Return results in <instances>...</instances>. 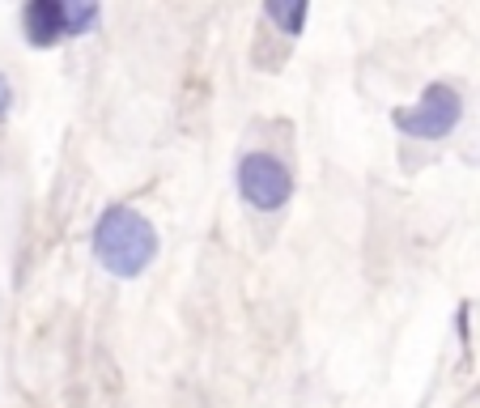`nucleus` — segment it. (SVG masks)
<instances>
[{
	"label": "nucleus",
	"instance_id": "nucleus-7",
	"mask_svg": "<svg viewBox=\"0 0 480 408\" xmlns=\"http://www.w3.org/2000/svg\"><path fill=\"white\" fill-rule=\"evenodd\" d=\"M9 111H13V85L0 73V119H9Z\"/></svg>",
	"mask_w": 480,
	"mask_h": 408
},
{
	"label": "nucleus",
	"instance_id": "nucleus-6",
	"mask_svg": "<svg viewBox=\"0 0 480 408\" xmlns=\"http://www.w3.org/2000/svg\"><path fill=\"white\" fill-rule=\"evenodd\" d=\"M64 9H68V35H73V39L85 35V30L98 21V4H94V0H64Z\"/></svg>",
	"mask_w": 480,
	"mask_h": 408
},
{
	"label": "nucleus",
	"instance_id": "nucleus-3",
	"mask_svg": "<svg viewBox=\"0 0 480 408\" xmlns=\"http://www.w3.org/2000/svg\"><path fill=\"white\" fill-rule=\"evenodd\" d=\"M234 183H238V196L247 200L251 209H260V213L285 209L289 196H293V175H289V166L281 162V157L260 154V149L238 157Z\"/></svg>",
	"mask_w": 480,
	"mask_h": 408
},
{
	"label": "nucleus",
	"instance_id": "nucleus-4",
	"mask_svg": "<svg viewBox=\"0 0 480 408\" xmlns=\"http://www.w3.org/2000/svg\"><path fill=\"white\" fill-rule=\"evenodd\" d=\"M21 30L30 47H56L60 39H73L68 35V9L64 0H30L21 9Z\"/></svg>",
	"mask_w": 480,
	"mask_h": 408
},
{
	"label": "nucleus",
	"instance_id": "nucleus-1",
	"mask_svg": "<svg viewBox=\"0 0 480 408\" xmlns=\"http://www.w3.org/2000/svg\"><path fill=\"white\" fill-rule=\"evenodd\" d=\"M90 247H94V260L111 276L132 281V276H140L157 260V230L140 209H132V204H111L94 221Z\"/></svg>",
	"mask_w": 480,
	"mask_h": 408
},
{
	"label": "nucleus",
	"instance_id": "nucleus-2",
	"mask_svg": "<svg viewBox=\"0 0 480 408\" xmlns=\"http://www.w3.org/2000/svg\"><path fill=\"white\" fill-rule=\"evenodd\" d=\"M460 119H463V98H460V90L446 85V81L425 85L421 102L391 111V124H396L404 136H417V140H442V136H451L460 128Z\"/></svg>",
	"mask_w": 480,
	"mask_h": 408
},
{
	"label": "nucleus",
	"instance_id": "nucleus-5",
	"mask_svg": "<svg viewBox=\"0 0 480 408\" xmlns=\"http://www.w3.org/2000/svg\"><path fill=\"white\" fill-rule=\"evenodd\" d=\"M264 18L272 26H281V35H302V26L310 18V4L307 0H268L264 4Z\"/></svg>",
	"mask_w": 480,
	"mask_h": 408
}]
</instances>
